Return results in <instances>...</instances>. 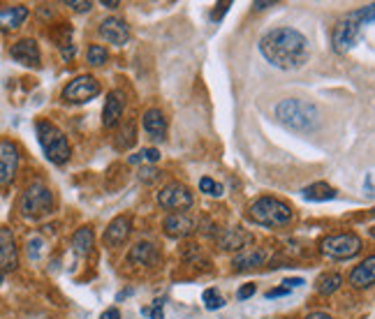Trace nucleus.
Wrapping results in <instances>:
<instances>
[{"label":"nucleus","mask_w":375,"mask_h":319,"mask_svg":"<svg viewBox=\"0 0 375 319\" xmlns=\"http://www.w3.org/2000/svg\"><path fill=\"white\" fill-rule=\"evenodd\" d=\"M260 54L266 63H271L278 70H302L311 58V47L304 32L297 28L282 26L273 28L260 40Z\"/></svg>","instance_id":"obj_1"},{"label":"nucleus","mask_w":375,"mask_h":319,"mask_svg":"<svg viewBox=\"0 0 375 319\" xmlns=\"http://www.w3.org/2000/svg\"><path fill=\"white\" fill-rule=\"evenodd\" d=\"M276 119L292 132H313L320 125V109L306 100L287 97L278 102Z\"/></svg>","instance_id":"obj_2"},{"label":"nucleus","mask_w":375,"mask_h":319,"mask_svg":"<svg viewBox=\"0 0 375 319\" xmlns=\"http://www.w3.org/2000/svg\"><path fill=\"white\" fill-rule=\"evenodd\" d=\"M248 217L255 224H262V227H285L292 222L294 213H292L290 204H285V201H280L276 197H262L250 204Z\"/></svg>","instance_id":"obj_3"},{"label":"nucleus","mask_w":375,"mask_h":319,"mask_svg":"<svg viewBox=\"0 0 375 319\" xmlns=\"http://www.w3.org/2000/svg\"><path fill=\"white\" fill-rule=\"evenodd\" d=\"M35 130H37V141H40L42 150H44L49 162H54V164L68 162L70 155H72L68 137H65V134L49 121H37Z\"/></svg>","instance_id":"obj_4"},{"label":"nucleus","mask_w":375,"mask_h":319,"mask_svg":"<svg viewBox=\"0 0 375 319\" xmlns=\"http://www.w3.org/2000/svg\"><path fill=\"white\" fill-rule=\"evenodd\" d=\"M19 211L23 217H28V220H40V217L49 215L54 211V192L40 181L30 183L21 195Z\"/></svg>","instance_id":"obj_5"},{"label":"nucleus","mask_w":375,"mask_h":319,"mask_svg":"<svg viewBox=\"0 0 375 319\" xmlns=\"http://www.w3.org/2000/svg\"><path fill=\"white\" fill-rule=\"evenodd\" d=\"M362 23L357 19V14H350L345 16L343 21L336 23V28L331 32V44H333V52L345 56L347 52H352V49L359 44L362 40Z\"/></svg>","instance_id":"obj_6"},{"label":"nucleus","mask_w":375,"mask_h":319,"mask_svg":"<svg viewBox=\"0 0 375 319\" xmlns=\"http://www.w3.org/2000/svg\"><path fill=\"white\" fill-rule=\"evenodd\" d=\"M362 239L357 234H336V236H327L320 243V250L324 257L329 259H352L362 253Z\"/></svg>","instance_id":"obj_7"},{"label":"nucleus","mask_w":375,"mask_h":319,"mask_svg":"<svg viewBox=\"0 0 375 319\" xmlns=\"http://www.w3.org/2000/svg\"><path fill=\"white\" fill-rule=\"evenodd\" d=\"M157 204L167 208V211L181 213V211H188V208L195 204V197L183 183H169V186H165L157 192Z\"/></svg>","instance_id":"obj_8"},{"label":"nucleus","mask_w":375,"mask_h":319,"mask_svg":"<svg viewBox=\"0 0 375 319\" xmlns=\"http://www.w3.org/2000/svg\"><path fill=\"white\" fill-rule=\"evenodd\" d=\"M97 95H100V83L95 81V77H90V74H81V77L72 79L63 90V100L70 104L90 102V100Z\"/></svg>","instance_id":"obj_9"},{"label":"nucleus","mask_w":375,"mask_h":319,"mask_svg":"<svg viewBox=\"0 0 375 319\" xmlns=\"http://www.w3.org/2000/svg\"><path fill=\"white\" fill-rule=\"evenodd\" d=\"M16 169H19V148L12 141H0V188L12 186Z\"/></svg>","instance_id":"obj_10"},{"label":"nucleus","mask_w":375,"mask_h":319,"mask_svg":"<svg viewBox=\"0 0 375 319\" xmlns=\"http://www.w3.org/2000/svg\"><path fill=\"white\" fill-rule=\"evenodd\" d=\"M19 266V250L12 231L7 227H0V273H10Z\"/></svg>","instance_id":"obj_11"},{"label":"nucleus","mask_w":375,"mask_h":319,"mask_svg":"<svg viewBox=\"0 0 375 319\" xmlns=\"http://www.w3.org/2000/svg\"><path fill=\"white\" fill-rule=\"evenodd\" d=\"M10 56H12V61H16L23 67H40V61H42L37 42L30 37L14 42L10 49Z\"/></svg>","instance_id":"obj_12"},{"label":"nucleus","mask_w":375,"mask_h":319,"mask_svg":"<svg viewBox=\"0 0 375 319\" xmlns=\"http://www.w3.org/2000/svg\"><path fill=\"white\" fill-rule=\"evenodd\" d=\"M100 35H102L109 44L114 47H123L128 44L130 40V28L128 23H125L123 19H119V16H109V19H105L102 23H100Z\"/></svg>","instance_id":"obj_13"},{"label":"nucleus","mask_w":375,"mask_h":319,"mask_svg":"<svg viewBox=\"0 0 375 319\" xmlns=\"http://www.w3.org/2000/svg\"><path fill=\"white\" fill-rule=\"evenodd\" d=\"M123 109H125V95L123 90H109V95L105 100V109H102V125L107 130L116 128L123 119Z\"/></svg>","instance_id":"obj_14"},{"label":"nucleus","mask_w":375,"mask_h":319,"mask_svg":"<svg viewBox=\"0 0 375 319\" xmlns=\"http://www.w3.org/2000/svg\"><path fill=\"white\" fill-rule=\"evenodd\" d=\"M266 259H269V253H266V250H262V248H244V250H239V255L234 257L232 266H234V271L246 273V271H253V268L264 266Z\"/></svg>","instance_id":"obj_15"},{"label":"nucleus","mask_w":375,"mask_h":319,"mask_svg":"<svg viewBox=\"0 0 375 319\" xmlns=\"http://www.w3.org/2000/svg\"><path fill=\"white\" fill-rule=\"evenodd\" d=\"M197 229V222L186 213H172L165 220V234L169 239H186Z\"/></svg>","instance_id":"obj_16"},{"label":"nucleus","mask_w":375,"mask_h":319,"mask_svg":"<svg viewBox=\"0 0 375 319\" xmlns=\"http://www.w3.org/2000/svg\"><path fill=\"white\" fill-rule=\"evenodd\" d=\"M130 231H132V217L130 215H119V217H114V220L109 222V227L105 229V243L107 246H123L125 239L130 236Z\"/></svg>","instance_id":"obj_17"},{"label":"nucleus","mask_w":375,"mask_h":319,"mask_svg":"<svg viewBox=\"0 0 375 319\" xmlns=\"http://www.w3.org/2000/svg\"><path fill=\"white\" fill-rule=\"evenodd\" d=\"M375 282V257H366L359 266L352 268V273H350V284H352L355 289H371Z\"/></svg>","instance_id":"obj_18"},{"label":"nucleus","mask_w":375,"mask_h":319,"mask_svg":"<svg viewBox=\"0 0 375 319\" xmlns=\"http://www.w3.org/2000/svg\"><path fill=\"white\" fill-rule=\"evenodd\" d=\"M215 243L222 248V250H244L248 243H253V234H248L244 229H222L215 234Z\"/></svg>","instance_id":"obj_19"},{"label":"nucleus","mask_w":375,"mask_h":319,"mask_svg":"<svg viewBox=\"0 0 375 319\" xmlns=\"http://www.w3.org/2000/svg\"><path fill=\"white\" fill-rule=\"evenodd\" d=\"M128 262L137 264V266H155L157 262H160V255H157V248L153 246V243L139 241L130 248Z\"/></svg>","instance_id":"obj_20"},{"label":"nucleus","mask_w":375,"mask_h":319,"mask_svg":"<svg viewBox=\"0 0 375 319\" xmlns=\"http://www.w3.org/2000/svg\"><path fill=\"white\" fill-rule=\"evenodd\" d=\"M141 125H144V132L151 139L162 141L167 134V119L160 109H146L144 116H141Z\"/></svg>","instance_id":"obj_21"},{"label":"nucleus","mask_w":375,"mask_h":319,"mask_svg":"<svg viewBox=\"0 0 375 319\" xmlns=\"http://www.w3.org/2000/svg\"><path fill=\"white\" fill-rule=\"evenodd\" d=\"M26 19H28L26 5H14L7 7V10H0V28L3 30H16Z\"/></svg>","instance_id":"obj_22"},{"label":"nucleus","mask_w":375,"mask_h":319,"mask_svg":"<svg viewBox=\"0 0 375 319\" xmlns=\"http://www.w3.org/2000/svg\"><path fill=\"white\" fill-rule=\"evenodd\" d=\"M304 199L308 201H331L336 199V188H331L329 183H313V186H306L302 190Z\"/></svg>","instance_id":"obj_23"},{"label":"nucleus","mask_w":375,"mask_h":319,"mask_svg":"<svg viewBox=\"0 0 375 319\" xmlns=\"http://www.w3.org/2000/svg\"><path fill=\"white\" fill-rule=\"evenodd\" d=\"M93 243H95V236H93V229H90V227H81V229H77V234L72 236V248L77 250V255H81V257L90 255Z\"/></svg>","instance_id":"obj_24"},{"label":"nucleus","mask_w":375,"mask_h":319,"mask_svg":"<svg viewBox=\"0 0 375 319\" xmlns=\"http://www.w3.org/2000/svg\"><path fill=\"white\" fill-rule=\"evenodd\" d=\"M340 284H343V278H340L338 273H324L318 278V282H315V289H318V294H322V296H329V294L340 289Z\"/></svg>","instance_id":"obj_25"},{"label":"nucleus","mask_w":375,"mask_h":319,"mask_svg":"<svg viewBox=\"0 0 375 319\" xmlns=\"http://www.w3.org/2000/svg\"><path fill=\"white\" fill-rule=\"evenodd\" d=\"M157 160H160V150L157 148H141L139 153L128 157V162L130 164H144V162L153 164V162H157Z\"/></svg>","instance_id":"obj_26"},{"label":"nucleus","mask_w":375,"mask_h":319,"mask_svg":"<svg viewBox=\"0 0 375 319\" xmlns=\"http://www.w3.org/2000/svg\"><path fill=\"white\" fill-rule=\"evenodd\" d=\"M88 63L90 65H105L107 61H109V54H107V49L105 47H100V44H90L88 47Z\"/></svg>","instance_id":"obj_27"},{"label":"nucleus","mask_w":375,"mask_h":319,"mask_svg":"<svg viewBox=\"0 0 375 319\" xmlns=\"http://www.w3.org/2000/svg\"><path fill=\"white\" fill-rule=\"evenodd\" d=\"M202 301H204L206 310H220V308H225V299L220 296V291H215V289H206L202 294Z\"/></svg>","instance_id":"obj_28"},{"label":"nucleus","mask_w":375,"mask_h":319,"mask_svg":"<svg viewBox=\"0 0 375 319\" xmlns=\"http://www.w3.org/2000/svg\"><path fill=\"white\" fill-rule=\"evenodd\" d=\"M199 190L206 192V195H211V197H222V186L220 183H215L213 179H208V176L199 179Z\"/></svg>","instance_id":"obj_29"},{"label":"nucleus","mask_w":375,"mask_h":319,"mask_svg":"<svg viewBox=\"0 0 375 319\" xmlns=\"http://www.w3.org/2000/svg\"><path fill=\"white\" fill-rule=\"evenodd\" d=\"M157 179H160V171H157L153 164H146L139 169V181L146 183V186H151V183H155Z\"/></svg>","instance_id":"obj_30"},{"label":"nucleus","mask_w":375,"mask_h":319,"mask_svg":"<svg viewBox=\"0 0 375 319\" xmlns=\"http://www.w3.org/2000/svg\"><path fill=\"white\" fill-rule=\"evenodd\" d=\"M42 248H44V241H42L40 236H30L28 239V257L32 259V262H35V259H40Z\"/></svg>","instance_id":"obj_31"},{"label":"nucleus","mask_w":375,"mask_h":319,"mask_svg":"<svg viewBox=\"0 0 375 319\" xmlns=\"http://www.w3.org/2000/svg\"><path fill=\"white\" fill-rule=\"evenodd\" d=\"M162 303L160 301H155L153 308H141V315L144 317H151V319H165V313H162Z\"/></svg>","instance_id":"obj_32"},{"label":"nucleus","mask_w":375,"mask_h":319,"mask_svg":"<svg viewBox=\"0 0 375 319\" xmlns=\"http://www.w3.org/2000/svg\"><path fill=\"white\" fill-rule=\"evenodd\" d=\"M232 7V3H218L215 5V10L211 12V21H220L225 14H227V10Z\"/></svg>","instance_id":"obj_33"},{"label":"nucleus","mask_w":375,"mask_h":319,"mask_svg":"<svg viewBox=\"0 0 375 319\" xmlns=\"http://www.w3.org/2000/svg\"><path fill=\"white\" fill-rule=\"evenodd\" d=\"M255 291H257L255 284H253V282H248V284H244V287H241V289L237 291V299H239V301H246V299L253 296Z\"/></svg>","instance_id":"obj_34"},{"label":"nucleus","mask_w":375,"mask_h":319,"mask_svg":"<svg viewBox=\"0 0 375 319\" xmlns=\"http://www.w3.org/2000/svg\"><path fill=\"white\" fill-rule=\"evenodd\" d=\"M68 7H72L74 12H88L90 7H93V5H90L88 0H86V3H81V0H70V3H68Z\"/></svg>","instance_id":"obj_35"},{"label":"nucleus","mask_w":375,"mask_h":319,"mask_svg":"<svg viewBox=\"0 0 375 319\" xmlns=\"http://www.w3.org/2000/svg\"><path fill=\"white\" fill-rule=\"evenodd\" d=\"M292 289H287V287H278V289H269L266 291V299H280V296H287Z\"/></svg>","instance_id":"obj_36"},{"label":"nucleus","mask_w":375,"mask_h":319,"mask_svg":"<svg viewBox=\"0 0 375 319\" xmlns=\"http://www.w3.org/2000/svg\"><path fill=\"white\" fill-rule=\"evenodd\" d=\"M304 280L302 278H287V280H282V287H287V289H294V287H302Z\"/></svg>","instance_id":"obj_37"},{"label":"nucleus","mask_w":375,"mask_h":319,"mask_svg":"<svg viewBox=\"0 0 375 319\" xmlns=\"http://www.w3.org/2000/svg\"><path fill=\"white\" fill-rule=\"evenodd\" d=\"M100 319H121V313L116 308H109V310H105V313L100 315Z\"/></svg>","instance_id":"obj_38"},{"label":"nucleus","mask_w":375,"mask_h":319,"mask_svg":"<svg viewBox=\"0 0 375 319\" xmlns=\"http://www.w3.org/2000/svg\"><path fill=\"white\" fill-rule=\"evenodd\" d=\"M273 3H269V0H255L253 3V10H266V7H271Z\"/></svg>","instance_id":"obj_39"},{"label":"nucleus","mask_w":375,"mask_h":319,"mask_svg":"<svg viewBox=\"0 0 375 319\" xmlns=\"http://www.w3.org/2000/svg\"><path fill=\"white\" fill-rule=\"evenodd\" d=\"M366 195L373 197V174H366Z\"/></svg>","instance_id":"obj_40"},{"label":"nucleus","mask_w":375,"mask_h":319,"mask_svg":"<svg viewBox=\"0 0 375 319\" xmlns=\"http://www.w3.org/2000/svg\"><path fill=\"white\" fill-rule=\"evenodd\" d=\"M304 319H333V317L327 315V313H311V315H306Z\"/></svg>","instance_id":"obj_41"},{"label":"nucleus","mask_w":375,"mask_h":319,"mask_svg":"<svg viewBox=\"0 0 375 319\" xmlns=\"http://www.w3.org/2000/svg\"><path fill=\"white\" fill-rule=\"evenodd\" d=\"M102 7H109V10H114V7H119V3H116V0H102Z\"/></svg>","instance_id":"obj_42"},{"label":"nucleus","mask_w":375,"mask_h":319,"mask_svg":"<svg viewBox=\"0 0 375 319\" xmlns=\"http://www.w3.org/2000/svg\"><path fill=\"white\" fill-rule=\"evenodd\" d=\"M0 284H3V273H0Z\"/></svg>","instance_id":"obj_43"}]
</instances>
